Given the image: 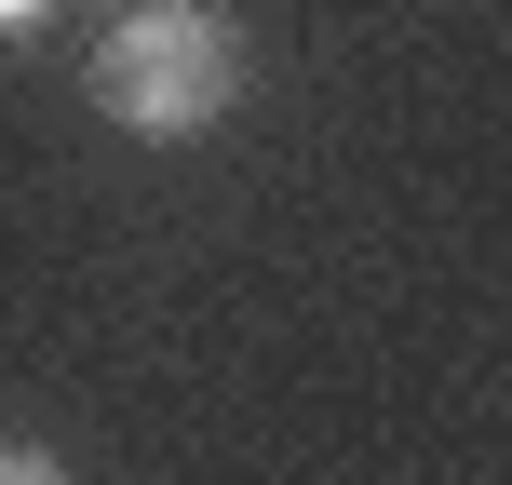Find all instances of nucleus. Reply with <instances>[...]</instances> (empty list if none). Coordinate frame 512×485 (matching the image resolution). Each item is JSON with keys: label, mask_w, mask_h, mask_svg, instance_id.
I'll list each match as a JSON object with an SVG mask.
<instances>
[{"label": "nucleus", "mask_w": 512, "mask_h": 485, "mask_svg": "<svg viewBox=\"0 0 512 485\" xmlns=\"http://www.w3.org/2000/svg\"><path fill=\"white\" fill-rule=\"evenodd\" d=\"M81 95H95L122 135H203V122H230V95H243V41H230V14H203V0H135V14L95 41Z\"/></svg>", "instance_id": "nucleus-1"}, {"label": "nucleus", "mask_w": 512, "mask_h": 485, "mask_svg": "<svg viewBox=\"0 0 512 485\" xmlns=\"http://www.w3.org/2000/svg\"><path fill=\"white\" fill-rule=\"evenodd\" d=\"M0 485H68V472H54L41 445H14V459H0Z\"/></svg>", "instance_id": "nucleus-2"}, {"label": "nucleus", "mask_w": 512, "mask_h": 485, "mask_svg": "<svg viewBox=\"0 0 512 485\" xmlns=\"http://www.w3.org/2000/svg\"><path fill=\"white\" fill-rule=\"evenodd\" d=\"M0 14H14V27H41V14H54V0H0Z\"/></svg>", "instance_id": "nucleus-3"}]
</instances>
